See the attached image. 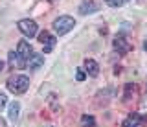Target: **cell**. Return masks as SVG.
Here are the masks:
<instances>
[{"label":"cell","instance_id":"10","mask_svg":"<svg viewBox=\"0 0 147 127\" xmlns=\"http://www.w3.org/2000/svg\"><path fill=\"white\" fill-rule=\"evenodd\" d=\"M42 65H44V55H42V53H33V55H31V59L28 61V66H30L31 70L40 68Z\"/></svg>","mask_w":147,"mask_h":127},{"label":"cell","instance_id":"1","mask_svg":"<svg viewBox=\"0 0 147 127\" xmlns=\"http://www.w3.org/2000/svg\"><path fill=\"white\" fill-rule=\"evenodd\" d=\"M30 87V79L26 76H13L7 79V90L13 94H24Z\"/></svg>","mask_w":147,"mask_h":127},{"label":"cell","instance_id":"12","mask_svg":"<svg viewBox=\"0 0 147 127\" xmlns=\"http://www.w3.org/2000/svg\"><path fill=\"white\" fill-rule=\"evenodd\" d=\"M81 125H83V127H96V118L85 114V116L81 118Z\"/></svg>","mask_w":147,"mask_h":127},{"label":"cell","instance_id":"2","mask_svg":"<svg viewBox=\"0 0 147 127\" xmlns=\"http://www.w3.org/2000/svg\"><path fill=\"white\" fill-rule=\"evenodd\" d=\"M17 55H18V68H26L28 66V61L33 55V50H31L30 43L28 41H20L17 46Z\"/></svg>","mask_w":147,"mask_h":127},{"label":"cell","instance_id":"6","mask_svg":"<svg viewBox=\"0 0 147 127\" xmlns=\"http://www.w3.org/2000/svg\"><path fill=\"white\" fill-rule=\"evenodd\" d=\"M39 41L44 44V53H48L50 50L55 46V39L48 33V31H40V33H39Z\"/></svg>","mask_w":147,"mask_h":127},{"label":"cell","instance_id":"15","mask_svg":"<svg viewBox=\"0 0 147 127\" xmlns=\"http://www.w3.org/2000/svg\"><path fill=\"white\" fill-rule=\"evenodd\" d=\"M109 2V6H112V7H118V6H121L125 0H107Z\"/></svg>","mask_w":147,"mask_h":127},{"label":"cell","instance_id":"20","mask_svg":"<svg viewBox=\"0 0 147 127\" xmlns=\"http://www.w3.org/2000/svg\"><path fill=\"white\" fill-rule=\"evenodd\" d=\"M4 125H6V124H4V120H0V127H4Z\"/></svg>","mask_w":147,"mask_h":127},{"label":"cell","instance_id":"14","mask_svg":"<svg viewBox=\"0 0 147 127\" xmlns=\"http://www.w3.org/2000/svg\"><path fill=\"white\" fill-rule=\"evenodd\" d=\"M131 92H134V85H132V83H129L127 87H125V99L131 98Z\"/></svg>","mask_w":147,"mask_h":127},{"label":"cell","instance_id":"8","mask_svg":"<svg viewBox=\"0 0 147 127\" xmlns=\"http://www.w3.org/2000/svg\"><path fill=\"white\" fill-rule=\"evenodd\" d=\"M140 125H142V118L138 112H131L121 124V127H140Z\"/></svg>","mask_w":147,"mask_h":127},{"label":"cell","instance_id":"7","mask_svg":"<svg viewBox=\"0 0 147 127\" xmlns=\"http://www.w3.org/2000/svg\"><path fill=\"white\" fill-rule=\"evenodd\" d=\"M99 9V6L94 2V0H85V2H81L79 6V13L81 15H88V13H96Z\"/></svg>","mask_w":147,"mask_h":127},{"label":"cell","instance_id":"13","mask_svg":"<svg viewBox=\"0 0 147 127\" xmlns=\"http://www.w3.org/2000/svg\"><path fill=\"white\" fill-rule=\"evenodd\" d=\"M9 65H11V66L18 65V55H17V52H9Z\"/></svg>","mask_w":147,"mask_h":127},{"label":"cell","instance_id":"11","mask_svg":"<svg viewBox=\"0 0 147 127\" xmlns=\"http://www.w3.org/2000/svg\"><path fill=\"white\" fill-rule=\"evenodd\" d=\"M18 112H20V103H18V101L9 103V107H7V118H9V120L17 122L18 120Z\"/></svg>","mask_w":147,"mask_h":127},{"label":"cell","instance_id":"4","mask_svg":"<svg viewBox=\"0 0 147 127\" xmlns=\"http://www.w3.org/2000/svg\"><path fill=\"white\" fill-rule=\"evenodd\" d=\"M18 30L26 35V37H35L37 35V22L31 19H22L18 22Z\"/></svg>","mask_w":147,"mask_h":127},{"label":"cell","instance_id":"5","mask_svg":"<svg viewBox=\"0 0 147 127\" xmlns=\"http://www.w3.org/2000/svg\"><path fill=\"white\" fill-rule=\"evenodd\" d=\"M112 44H114V48L118 50V53H121V55H125V53H129V52L132 50V44L129 43V41L123 37V35H118V37L114 39Z\"/></svg>","mask_w":147,"mask_h":127},{"label":"cell","instance_id":"19","mask_svg":"<svg viewBox=\"0 0 147 127\" xmlns=\"http://www.w3.org/2000/svg\"><path fill=\"white\" fill-rule=\"evenodd\" d=\"M144 48H145V50H147V39H145V41H144Z\"/></svg>","mask_w":147,"mask_h":127},{"label":"cell","instance_id":"18","mask_svg":"<svg viewBox=\"0 0 147 127\" xmlns=\"http://www.w3.org/2000/svg\"><path fill=\"white\" fill-rule=\"evenodd\" d=\"M4 66H6V65H4V63H2V61H0V72H2V70H4Z\"/></svg>","mask_w":147,"mask_h":127},{"label":"cell","instance_id":"16","mask_svg":"<svg viewBox=\"0 0 147 127\" xmlns=\"http://www.w3.org/2000/svg\"><path fill=\"white\" fill-rule=\"evenodd\" d=\"M6 103H7L6 94H0V109H2V107H6Z\"/></svg>","mask_w":147,"mask_h":127},{"label":"cell","instance_id":"17","mask_svg":"<svg viewBox=\"0 0 147 127\" xmlns=\"http://www.w3.org/2000/svg\"><path fill=\"white\" fill-rule=\"evenodd\" d=\"M76 78H77V81H83V79H85V72H83V70H77V76H76Z\"/></svg>","mask_w":147,"mask_h":127},{"label":"cell","instance_id":"3","mask_svg":"<svg viewBox=\"0 0 147 127\" xmlns=\"http://www.w3.org/2000/svg\"><path fill=\"white\" fill-rule=\"evenodd\" d=\"M74 26H76V20L68 15H63L53 20V31L57 35H66L70 30H74Z\"/></svg>","mask_w":147,"mask_h":127},{"label":"cell","instance_id":"9","mask_svg":"<svg viewBox=\"0 0 147 127\" xmlns=\"http://www.w3.org/2000/svg\"><path fill=\"white\" fill-rule=\"evenodd\" d=\"M85 70H86V74H88V76L96 78V76L99 74V65L94 61V59H85Z\"/></svg>","mask_w":147,"mask_h":127},{"label":"cell","instance_id":"21","mask_svg":"<svg viewBox=\"0 0 147 127\" xmlns=\"http://www.w3.org/2000/svg\"><path fill=\"white\" fill-rule=\"evenodd\" d=\"M145 90H147V83H145Z\"/></svg>","mask_w":147,"mask_h":127}]
</instances>
